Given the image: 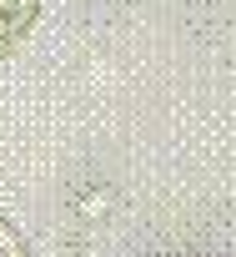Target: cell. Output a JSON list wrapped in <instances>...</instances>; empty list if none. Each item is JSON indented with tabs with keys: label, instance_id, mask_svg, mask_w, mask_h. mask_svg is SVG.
<instances>
[{
	"label": "cell",
	"instance_id": "7a4b0ae2",
	"mask_svg": "<svg viewBox=\"0 0 236 257\" xmlns=\"http://www.w3.org/2000/svg\"><path fill=\"white\" fill-rule=\"evenodd\" d=\"M0 11H6V0H0Z\"/></svg>",
	"mask_w": 236,
	"mask_h": 257
},
{
	"label": "cell",
	"instance_id": "6da1fadb",
	"mask_svg": "<svg viewBox=\"0 0 236 257\" xmlns=\"http://www.w3.org/2000/svg\"><path fill=\"white\" fill-rule=\"evenodd\" d=\"M0 257H26V247H20V237H16L10 222H0Z\"/></svg>",
	"mask_w": 236,
	"mask_h": 257
}]
</instances>
